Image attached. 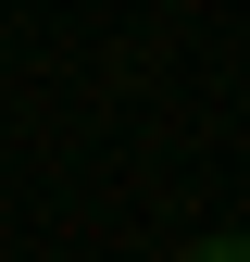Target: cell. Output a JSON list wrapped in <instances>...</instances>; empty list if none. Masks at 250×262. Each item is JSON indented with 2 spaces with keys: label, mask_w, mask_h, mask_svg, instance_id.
Returning <instances> with one entry per match:
<instances>
[{
  "label": "cell",
  "mask_w": 250,
  "mask_h": 262,
  "mask_svg": "<svg viewBox=\"0 0 250 262\" xmlns=\"http://www.w3.org/2000/svg\"><path fill=\"white\" fill-rule=\"evenodd\" d=\"M187 262H250V237H200V250H187Z\"/></svg>",
  "instance_id": "1"
}]
</instances>
